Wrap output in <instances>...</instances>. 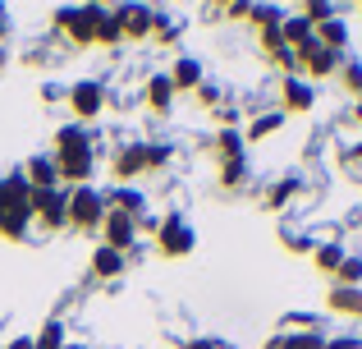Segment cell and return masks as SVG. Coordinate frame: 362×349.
<instances>
[{
    "mask_svg": "<svg viewBox=\"0 0 362 349\" xmlns=\"http://www.w3.org/2000/svg\"><path fill=\"white\" fill-rule=\"evenodd\" d=\"M51 161H55V171H60V184H74V188L92 184V175H97V138H92L83 125L55 129Z\"/></svg>",
    "mask_w": 362,
    "mask_h": 349,
    "instance_id": "obj_1",
    "label": "cell"
},
{
    "mask_svg": "<svg viewBox=\"0 0 362 349\" xmlns=\"http://www.w3.org/2000/svg\"><path fill=\"white\" fill-rule=\"evenodd\" d=\"M28 225H33V188L14 171L0 179V239H9V244L28 239Z\"/></svg>",
    "mask_w": 362,
    "mask_h": 349,
    "instance_id": "obj_2",
    "label": "cell"
},
{
    "mask_svg": "<svg viewBox=\"0 0 362 349\" xmlns=\"http://www.w3.org/2000/svg\"><path fill=\"white\" fill-rule=\"evenodd\" d=\"M170 156H175L170 143H142V138H133V143H124L119 152L110 156V175H115V184H133L138 175L160 171Z\"/></svg>",
    "mask_w": 362,
    "mask_h": 349,
    "instance_id": "obj_3",
    "label": "cell"
},
{
    "mask_svg": "<svg viewBox=\"0 0 362 349\" xmlns=\"http://www.w3.org/2000/svg\"><path fill=\"white\" fill-rule=\"evenodd\" d=\"M106 193H101L97 184H78V188H69V230H78V234H97L101 230V221H106Z\"/></svg>",
    "mask_w": 362,
    "mask_h": 349,
    "instance_id": "obj_4",
    "label": "cell"
},
{
    "mask_svg": "<svg viewBox=\"0 0 362 349\" xmlns=\"http://www.w3.org/2000/svg\"><path fill=\"white\" fill-rule=\"evenodd\" d=\"M97 9L101 5H64V9H55V28L74 46H97Z\"/></svg>",
    "mask_w": 362,
    "mask_h": 349,
    "instance_id": "obj_5",
    "label": "cell"
},
{
    "mask_svg": "<svg viewBox=\"0 0 362 349\" xmlns=\"http://www.w3.org/2000/svg\"><path fill=\"white\" fill-rule=\"evenodd\" d=\"M193 244H197V234H193V225H188V216L170 212L165 221L156 225V253L160 258H188Z\"/></svg>",
    "mask_w": 362,
    "mask_h": 349,
    "instance_id": "obj_6",
    "label": "cell"
},
{
    "mask_svg": "<svg viewBox=\"0 0 362 349\" xmlns=\"http://www.w3.org/2000/svg\"><path fill=\"white\" fill-rule=\"evenodd\" d=\"M298 79H308V83H317V79H335L339 74V64H344V55H335V51H326V46L312 37L308 46H298Z\"/></svg>",
    "mask_w": 362,
    "mask_h": 349,
    "instance_id": "obj_7",
    "label": "cell"
},
{
    "mask_svg": "<svg viewBox=\"0 0 362 349\" xmlns=\"http://www.w3.org/2000/svg\"><path fill=\"white\" fill-rule=\"evenodd\" d=\"M33 221L42 230H64L69 225V188H42V193H33Z\"/></svg>",
    "mask_w": 362,
    "mask_h": 349,
    "instance_id": "obj_8",
    "label": "cell"
},
{
    "mask_svg": "<svg viewBox=\"0 0 362 349\" xmlns=\"http://www.w3.org/2000/svg\"><path fill=\"white\" fill-rule=\"evenodd\" d=\"M64 101H69V110L88 125V120H97L101 110H106V88H101L97 79H78L69 92H64Z\"/></svg>",
    "mask_w": 362,
    "mask_h": 349,
    "instance_id": "obj_9",
    "label": "cell"
},
{
    "mask_svg": "<svg viewBox=\"0 0 362 349\" xmlns=\"http://www.w3.org/2000/svg\"><path fill=\"white\" fill-rule=\"evenodd\" d=\"M97 234H101L106 248H115V253L129 258V248L138 244V221H133V216H119V212H106V221H101Z\"/></svg>",
    "mask_w": 362,
    "mask_h": 349,
    "instance_id": "obj_10",
    "label": "cell"
},
{
    "mask_svg": "<svg viewBox=\"0 0 362 349\" xmlns=\"http://www.w3.org/2000/svg\"><path fill=\"white\" fill-rule=\"evenodd\" d=\"M317 106V88H312L308 79H284L280 83V115H308V110Z\"/></svg>",
    "mask_w": 362,
    "mask_h": 349,
    "instance_id": "obj_11",
    "label": "cell"
},
{
    "mask_svg": "<svg viewBox=\"0 0 362 349\" xmlns=\"http://www.w3.org/2000/svg\"><path fill=\"white\" fill-rule=\"evenodd\" d=\"M115 18H119V33L129 37H151V28H156V9L151 5H119L115 9Z\"/></svg>",
    "mask_w": 362,
    "mask_h": 349,
    "instance_id": "obj_12",
    "label": "cell"
},
{
    "mask_svg": "<svg viewBox=\"0 0 362 349\" xmlns=\"http://www.w3.org/2000/svg\"><path fill=\"white\" fill-rule=\"evenodd\" d=\"M106 207H110V212H119V216H133V221L147 216V198H142V188H133V184H115L106 193Z\"/></svg>",
    "mask_w": 362,
    "mask_h": 349,
    "instance_id": "obj_13",
    "label": "cell"
},
{
    "mask_svg": "<svg viewBox=\"0 0 362 349\" xmlns=\"http://www.w3.org/2000/svg\"><path fill=\"white\" fill-rule=\"evenodd\" d=\"M18 175H23V184L33 188V193H42V188H64V184H60V171H55L51 156H28V166H23Z\"/></svg>",
    "mask_w": 362,
    "mask_h": 349,
    "instance_id": "obj_14",
    "label": "cell"
},
{
    "mask_svg": "<svg viewBox=\"0 0 362 349\" xmlns=\"http://www.w3.org/2000/svg\"><path fill=\"white\" fill-rule=\"evenodd\" d=\"M142 97H147V106L156 110V115H170V110H175V83H170V74H151L147 79V92H142Z\"/></svg>",
    "mask_w": 362,
    "mask_h": 349,
    "instance_id": "obj_15",
    "label": "cell"
},
{
    "mask_svg": "<svg viewBox=\"0 0 362 349\" xmlns=\"http://www.w3.org/2000/svg\"><path fill=\"white\" fill-rule=\"evenodd\" d=\"M326 308L330 313H339V317H362V285H330V294H326Z\"/></svg>",
    "mask_w": 362,
    "mask_h": 349,
    "instance_id": "obj_16",
    "label": "cell"
},
{
    "mask_svg": "<svg viewBox=\"0 0 362 349\" xmlns=\"http://www.w3.org/2000/svg\"><path fill=\"white\" fill-rule=\"evenodd\" d=\"M170 83H175V92H197V88H202V60L179 55L175 69H170Z\"/></svg>",
    "mask_w": 362,
    "mask_h": 349,
    "instance_id": "obj_17",
    "label": "cell"
},
{
    "mask_svg": "<svg viewBox=\"0 0 362 349\" xmlns=\"http://www.w3.org/2000/svg\"><path fill=\"white\" fill-rule=\"evenodd\" d=\"M280 37H284V46H289V51H298V46H308L312 37H317V28H312L308 18H303V9H298V14H284L280 18Z\"/></svg>",
    "mask_w": 362,
    "mask_h": 349,
    "instance_id": "obj_18",
    "label": "cell"
},
{
    "mask_svg": "<svg viewBox=\"0 0 362 349\" xmlns=\"http://www.w3.org/2000/svg\"><path fill=\"white\" fill-rule=\"evenodd\" d=\"M124 267H129V258H124V253L97 244V253H92V276H97V280H115V276H124Z\"/></svg>",
    "mask_w": 362,
    "mask_h": 349,
    "instance_id": "obj_19",
    "label": "cell"
},
{
    "mask_svg": "<svg viewBox=\"0 0 362 349\" xmlns=\"http://www.w3.org/2000/svg\"><path fill=\"white\" fill-rule=\"evenodd\" d=\"M211 147H216V156H221V161H247V143H243L239 129H216Z\"/></svg>",
    "mask_w": 362,
    "mask_h": 349,
    "instance_id": "obj_20",
    "label": "cell"
},
{
    "mask_svg": "<svg viewBox=\"0 0 362 349\" xmlns=\"http://www.w3.org/2000/svg\"><path fill=\"white\" fill-rule=\"evenodd\" d=\"M317 42L326 46V51H335V55H344V46H349V23L339 14H330L326 23H317Z\"/></svg>",
    "mask_w": 362,
    "mask_h": 349,
    "instance_id": "obj_21",
    "label": "cell"
},
{
    "mask_svg": "<svg viewBox=\"0 0 362 349\" xmlns=\"http://www.w3.org/2000/svg\"><path fill=\"white\" fill-rule=\"evenodd\" d=\"M344 258H349V253H344V244H317V248H312V267H317L321 276H335Z\"/></svg>",
    "mask_w": 362,
    "mask_h": 349,
    "instance_id": "obj_22",
    "label": "cell"
},
{
    "mask_svg": "<svg viewBox=\"0 0 362 349\" xmlns=\"http://www.w3.org/2000/svg\"><path fill=\"white\" fill-rule=\"evenodd\" d=\"M298 175H289V179H275L271 188H266V207H271V212H284V207L293 202V198H298Z\"/></svg>",
    "mask_w": 362,
    "mask_h": 349,
    "instance_id": "obj_23",
    "label": "cell"
},
{
    "mask_svg": "<svg viewBox=\"0 0 362 349\" xmlns=\"http://www.w3.org/2000/svg\"><path fill=\"white\" fill-rule=\"evenodd\" d=\"M124 33H119V18L115 9H97V46H119Z\"/></svg>",
    "mask_w": 362,
    "mask_h": 349,
    "instance_id": "obj_24",
    "label": "cell"
},
{
    "mask_svg": "<svg viewBox=\"0 0 362 349\" xmlns=\"http://www.w3.org/2000/svg\"><path fill=\"white\" fill-rule=\"evenodd\" d=\"M266 349H330V341L321 331H303V336H280V341H271Z\"/></svg>",
    "mask_w": 362,
    "mask_h": 349,
    "instance_id": "obj_25",
    "label": "cell"
},
{
    "mask_svg": "<svg viewBox=\"0 0 362 349\" xmlns=\"http://www.w3.org/2000/svg\"><path fill=\"white\" fill-rule=\"evenodd\" d=\"M280 125H284V115H280V110H271V115H257L252 125L243 129V143H262V138H271Z\"/></svg>",
    "mask_w": 362,
    "mask_h": 349,
    "instance_id": "obj_26",
    "label": "cell"
},
{
    "mask_svg": "<svg viewBox=\"0 0 362 349\" xmlns=\"http://www.w3.org/2000/svg\"><path fill=\"white\" fill-rule=\"evenodd\" d=\"M247 23L257 28V33H266V28H280V18H284V9H275V5H247Z\"/></svg>",
    "mask_w": 362,
    "mask_h": 349,
    "instance_id": "obj_27",
    "label": "cell"
},
{
    "mask_svg": "<svg viewBox=\"0 0 362 349\" xmlns=\"http://www.w3.org/2000/svg\"><path fill=\"white\" fill-rule=\"evenodd\" d=\"M330 285H349V290L362 285V258H354V253H349V258L339 262V271L330 276Z\"/></svg>",
    "mask_w": 362,
    "mask_h": 349,
    "instance_id": "obj_28",
    "label": "cell"
},
{
    "mask_svg": "<svg viewBox=\"0 0 362 349\" xmlns=\"http://www.w3.org/2000/svg\"><path fill=\"white\" fill-rule=\"evenodd\" d=\"M33 341H37V349H69L64 345V322L60 317H51V322L42 326V336H33Z\"/></svg>",
    "mask_w": 362,
    "mask_h": 349,
    "instance_id": "obj_29",
    "label": "cell"
},
{
    "mask_svg": "<svg viewBox=\"0 0 362 349\" xmlns=\"http://www.w3.org/2000/svg\"><path fill=\"white\" fill-rule=\"evenodd\" d=\"M221 184L225 188H243L247 184V161H221Z\"/></svg>",
    "mask_w": 362,
    "mask_h": 349,
    "instance_id": "obj_30",
    "label": "cell"
},
{
    "mask_svg": "<svg viewBox=\"0 0 362 349\" xmlns=\"http://www.w3.org/2000/svg\"><path fill=\"white\" fill-rule=\"evenodd\" d=\"M339 79H344L349 97H362V64L358 60H344V64H339Z\"/></svg>",
    "mask_w": 362,
    "mask_h": 349,
    "instance_id": "obj_31",
    "label": "cell"
},
{
    "mask_svg": "<svg viewBox=\"0 0 362 349\" xmlns=\"http://www.w3.org/2000/svg\"><path fill=\"white\" fill-rule=\"evenodd\" d=\"M197 101H202V106H221V88H216V83H202V88H197Z\"/></svg>",
    "mask_w": 362,
    "mask_h": 349,
    "instance_id": "obj_32",
    "label": "cell"
},
{
    "mask_svg": "<svg viewBox=\"0 0 362 349\" xmlns=\"http://www.w3.org/2000/svg\"><path fill=\"white\" fill-rule=\"evenodd\" d=\"M5 349H37V341H33V336H14Z\"/></svg>",
    "mask_w": 362,
    "mask_h": 349,
    "instance_id": "obj_33",
    "label": "cell"
},
{
    "mask_svg": "<svg viewBox=\"0 0 362 349\" xmlns=\"http://www.w3.org/2000/svg\"><path fill=\"white\" fill-rule=\"evenodd\" d=\"M0 37H9V9L0 5Z\"/></svg>",
    "mask_w": 362,
    "mask_h": 349,
    "instance_id": "obj_34",
    "label": "cell"
},
{
    "mask_svg": "<svg viewBox=\"0 0 362 349\" xmlns=\"http://www.w3.org/2000/svg\"><path fill=\"white\" fill-rule=\"evenodd\" d=\"M184 349H221V345H216V341H188Z\"/></svg>",
    "mask_w": 362,
    "mask_h": 349,
    "instance_id": "obj_35",
    "label": "cell"
},
{
    "mask_svg": "<svg viewBox=\"0 0 362 349\" xmlns=\"http://www.w3.org/2000/svg\"><path fill=\"white\" fill-rule=\"evenodd\" d=\"M354 120H358V125H362V97H358V106H354Z\"/></svg>",
    "mask_w": 362,
    "mask_h": 349,
    "instance_id": "obj_36",
    "label": "cell"
},
{
    "mask_svg": "<svg viewBox=\"0 0 362 349\" xmlns=\"http://www.w3.org/2000/svg\"><path fill=\"white\" fill-rule=\"evenodd\" d=\"M349 156H354V161H362V143H358V147H354V152H349Z\"/></svg>",
    "mask_w": 362,
    "mask_h": 349,
    "instance_id": "obj_37",
    "label": "cell"
}]
</instances>
